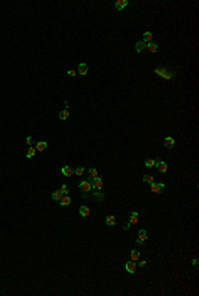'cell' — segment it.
Returning <instances> with one entry per match:
<instances>
[{
  "label": "cell",
  "mask_w": 199,
  "mask_h": 296,
  "mask_svg": "<svg viewBox=\"0 0 199 296\" xmlns=\"http://www.w3.org/2000/svg\"><path fill=\"white\" fill-rule=\"evenodd\" d=\"M90 183H92V190H94V191H101L103 187V181L100 175L96 178H93L92 181H90Z\"/></svg>",
  "instance_id": "1"
},
{
  "label": "cell",
  "mask_w": 199,
  "mask_h": 296,
  "mask_svg": "<svg viewBox=\"0 0 199 296\" xmlns=\"http://www.w3.org/2000/svg\"><path fill=\"white\" fill-rule=\"evenodd\" d=\"M154 161H155V167H157V170L159 171V173L165 174L166 171H167V163H166L165 161H162L161 158H154Z\"/></svg>",
  "instance_id": "2"
},
{
  "label": "cell",
  "mask_w": 199,
  "mask_h": 296,
  "mask_svg": "<svg viewBox=\"0 0 199 296\" xmlns=\"http://www.w3.org/2000/svg\"><path fill=\"white\" fill-rule=\"evenodd\" d=\"M163 188H165V185H163V183L153 182L151 186H150V191L154 192V194H161V192H163Z\"/></svg>",
  "instance_id": "3"
},
{
  "label": "cell",
  "mask_w": 199,
  "mask_h": 296,
  "mask_svg": "<svg viewBox=\"0 0 199 296\" xmlns=\"http://www.w3.org/2000/svg\"><path fill=\"white\" fill-rule=\"evenodd\" d=\"M78 188H80L81 191H84L85 194L89 191H92V183L86 179V181H81L80 183H78Z\"/></svg>",
  "instance_id": "4"
},
{
  "label": "cell",
  "mask_w": 199,
  "mask_h": 296,
  "mask_svg": "<svg viewBox=\"0 0 199 296\" xmlns=\"http://www.w3.org/2000/svg\"><path fill=\"white\" fill-rule=\"evenodd\" d=\"M127 5H129V1L127 0H117L114 3V8L117 12L123 11V8H126Z\"/></svg>",
  "instance_id": "5"
},
{
  "label": "cell",
  "mask_w": 199,
  "mask_h": 296,
  "mask_svg": "<svg viewBox=\"0 0 199 296\" xmlns=\"http://www.w3.org/2000/svg\"><path fill=\"white\" fill-rule=\"evenodd\" d=\"M125 269H126L129 273H131V275L135 273V269H137V264H135V261H133V260L126 261V263H125Z\"/></svg>",
  "instance_id": "6"
},
{
  "label": "cell",
  "mask_w": 199,
  "mask_h": 296,
  "mask_svg": "<svg viewBox=\"0 0 199 296\" xmlns=\"http://www.w3.org/2000/svg\"><path fill=\"white\" fill-rule=\"evenodd\" d=\"M61 174L64 175V177H72V175H74V169L70 167V166H62Z\"/></svg>",
  "instance_id": "7"
},
{
  "label": "cell",
  "mask_w": 199,
  "mask_h": 296,
  "mask_svg": "<svg viewBox=\"0 0 199 296\" xmlns=\"http://www.w3.org/2000/svg\"><path fill=\"white\" fill-rule=\"evenodd\" d=\"M58 118L61 119V121H65V119L69 118V108H68V102H65V108H64V110H61L60 113H58Z\"/></svg>",
  "instance_id": "8"
},
{
  "label": "cell",
  "mask_w": 199,
  "mask_h": 296,
  "mask_svg": "<svg viewBox=\"0 0 199 296\" xmlns=\"http://www.w3.org/2000/svg\"><path fill=\"white\" fill-rule=\"evenodd\" d=\"M88 65L85 64V62H81L80 65H78V68H77V74H80V76H85V74L88 73Z\"/></svg>",
  "instance_id": "9"
},
{
  "label": "cell",
  "mask_w": 199,
  "mask_h": 296,
  "mask_svg": "<svg viewBox=\"0 0 199 296\" xmlns=\"http://www.w3.org/2000/svg\"><path fill=\"white\" fill-rule=\"evenodd\" d=\"M46 146H48V143H46L45 141H37V142L34 143V149H36V151H44V150L46 149Z\"/></svg>",
  "instance_id": "10"
},
{
  "label": "cell",
  "mask_w": 199,
  "mask_h": 296,
  "mask_svg": "<svg viewBox=\"0 0 199 296\" xmlns=\"http://www.w3.org/2000/svg\"><path fill=\"white\" fill-rule=\"evenodd\" d=\"M139 240H142V242H146L147 239H149V235H147V231L145 230V228H141V230L138 231V238Z\"/></svg>",
  "instance_id": "11"
},
{
  "label": "cell",
  "mask_w": 199,
  "mask_h": 296,
  "mask_svg": "<svg viewBox=\"0 0 199 296\" xmlns=\"http://www.w3.org/2000/svg\"><path fill=\"white\" fill-rule=\"evenodd\" d=\"M105 223H106V226H115L117 224V220H115V216L114 215H106V218H105Z\"/></svg>",
  "instance_id": "12"
},
{
  "label": "cell",
  "mask_w": 199,
  "mask_h": 296,
  "mask_svg": "<svg viewBox=\"0 0 199 296\" xmlns=\"http://www.w3.org/2000/svg\"><path fill=\"white\" fill-rule=\"evenodd\" d=\"M174 143H175V139L172 138V137H165L163 138V145L166 147H168V149H171L174 146Z\"/></svg>",
  "instance_id": "13"
},
{
  "label": "cell",
  "mask_w": 199,
  "mask_h": 296,
  "mask_svg": "<svg viewBox=\"0 0 199 296\" xmlns=\"http://www.w3.org/2000/svg\"><path fill=\"white\" fill-rule=\"evenodd\" d=\"M70 202H72L70 196H69V195H62V198L60 199V206H62V207H68L69 204H70Z\"/></svg>",
  "instance_id": "14"
},
{
  "label": "cell",
  "mask_w": 199,
  "mask_h": 296,
  "mask_svg": "<svg viewBox=\"0 0 199 296\" xmlns=\"http://www.w3.org/2000/svg\"><path fill=\"white\" fill-rule=\"evenodd\" d=\"M80 215L82 216V218H88L89 215H90V210H89L88 206H81L80 207Z\"/></svg>",
  "instance_id": "15"
},
{
  "label": "cell",
  "mask_w": 199,
  "mask_h": 296,
  "mask_svg": "<svg viewBox=\"0 0 199 296\" xmlns=\"http://www.w3.org/2000/svg\"><path fill=\"white\" fill-rule=\"evenodd\" d=\"M129 223L130 224H137L138 223V212L137 211H131L130 216H129Z\"/></svg>",
  "instance_id": "16"
},
{
  "label": "cell",
  "mask_w": 199,
  "mask_h": 296,
  "mask_svg": "<svg viewBox=\"0 0 199 296\" xmlns=\"http://www.w3.org/2000/svg\"><path fill=\"white\" fill-rule=\"evenodd\" d=\"M146 48H147L150 52H153V53H155V52L159 50V45H158V44H154V42H147V44H146Z\"/></svg>",
  "instance_id": "17"
},
{
  "label": "cell",
  "mask_w": 199,
  "mask_h": 296,
  "mask_svg": "<svg viewBox=\"0 0 199 296\" xmlns=\"http://www.w3.org/2000/svg\"><path fill=\"white\" fill-rule=\"evenodd\" d=\"M88 173H89V175H88V181L90 182L93 179V178H96V177H98V171H97L94 167H92V169H89L88 170Z\"/></svg>",
  "instance_id": "18"
},
{
  "label": "cell",
  "mask_w": 199,
  "mask_h": 296,
  "mask_svg": "<svg viewBox=\"0 0 199 296\" xmlns=\"http://www.w3.org/2000/svg\"><path fill=\"white\" fill-rule=\"evenodd\" d=\"M145 48H146V42H143L142 40H139V41L135 42V50H137L138 53H141Z\"/></svg>",
  "instance_id": "19"
},
{
  "label": "cell",
  "mask_w": 199,
  "mask_h": 296,
  "mask_svg": "<svg viewBox=\"0 0 199 296\" xmlns=\"http://www.w3.org/2000/svg\"><path fill=\"white\" fill-rule=\"evenodd\" d=\"M151 40H153V33H151V32H145V33H143L142 41L147 44V42H151Z\"/></svg>",
  "instance_id": "20"
},
{
  "label": "cell",
  "mask_w": 199,
  "mask_h": 296,
  "mask_svg": "<svg viewBox=\"0 0 199 296\" xmlns=\"http://www.w3.org/2000/svg\"><path fill=\"white\" fill-rule=\"evenodd\" d=\"M130 258H131V260H133V261H137L138 259L141 258V254H139V251L131 250V251H130Z\"/></svg>",
  "instance_id": "21"
},
{
  "label": "cell",
  "mask_w": 199,
  "mask_h": 296,
  "mask_svg": "<svg viewBox=\"0 0 199 296\" xmlns=\"http://www.w3.org/2000/svg\"><path fill=\"white\" fill-rule=\"evenodd\" d=\"M62 195H64V194H62L60 190H56V191L52 192V199H53V200H58V202H60V199L62 198Z\"/></svg>",
  "instance_id": "22"
},
{
  "label": "cell",
  "mask_w": 199,
  "mask_h": 296,
  "mask_svg": "<svg viewBox=\"0 0 199 296\" xmlns=\"http://www.w3.org/2000/svg\"><path fill=\"white\" fill-rule=\"evenodd\" d=\"M155 72H157L158 74H161V76H163L165 78H170V77H174L171 76V74H168V72L166 69H163V68H161V69H155Z\"/></svg>",
  "instance_id": "23"
},
{
  "label": "cell",
  "mask_w": 199,
  "mask_h": 296,
  "mask_svg": "<svg viewBox=\"0 0 199 296\" xmlns=\"http://www.w3.org/2000/svg\"><path fill=\"white\" fill-rule=\"evenodd\" d=\"M93 196L96 198V200H98V202H101V200L103 199V192L102 191H93Z\"/></svg>",
  "instance_id": "24"
},
{
  "label": "cell",
  "mask_w": 199,
  "mask_h": 296,
  "mask_svg": "<svg viewBox=\"0 0 199 296\" xmlns=\"http://www.w3.org/2000/svg\"><path fill=\"white\" fill-rule=\"evenodd\" d=\"M34 154H36V149H34V146H29V149H28V151H27V158H33L34 157Z\"/></svg>",
  "instance_id": "25"
},
{
  "label": "cell",
  "mask_w": 199,
  "mask_h": 296,
  "mask_svg": "<svg viewBox=\"0 0 199 296\" xmlns=\"http://www.w3.org/2000/svg\"><path fill=\"white\" fill-rule=\"evenodd\" d=\"M142 181L145 182V183H150V185H151V183L154 182V177L153 175H143V177H142Z\"/></svg>",
  "instance_id": "26"
},
{
  "label": "cell",
  "mask_w": 199,
  "mask_h": 296,
  "mask_svg": "<svg viewBox=\"0 0 199 296\" xmlns=\"http://www.w3.org/2000/svg\"><path fill=\"white\" fill-rule=\"evenodd\" d=\"M154 165H155V161H154L153 158H147V159H145V166H146V167H153Z\"/></svg>",
  "instance_id": "27"
},
{
  "label": "cell",
  "mask_w": 199,
  "mask_h": 296,
  "mask_svg": "<svg viewBox=\"0 0 199 296\" xmlns=\"http://www.w3.org/2000/svg\"><path fill=\"white\" fill-rule=\"evenodd\" d=\"M84 171H85V169L82 167V166H80V167H77V169L74 170V174L80 177V175H82V174H84Z\"/></svg>",
  "instance_id": "28"
},
{
  "label": "cell",
  "mask_w": 199,
  "mask_h": 296,
  "mask_svg": "<svg viewBox=\"0 0 199 296\" xmlns=\"http://www.w3.org/2000/svg\"><path fill=\"white\" fill-rule=\"evenodd\" d=\"M60 191H61L62 194H64V195H68V192H69V190H68V186H66L65 183H64V185L61 186V188H60Z\"/></svg>",
  "instance_id": "29"
},
{
  "label": "cell",
  "mask_w": 199,
  "mask_h": 296,
  "mask_svg": "<svg viewBox=\"0 0 199 296\" xmlns=\"http://www.w3.org/2000/svg\"><path fill=\"white\" fill-rule=\"evenodd\" d=\"M25 142H27V145H29V146H32V145H33V138H32L31 135H28L27 138H25Z\"/></svg>",
  "instance_id": "30"
},
{
  "label": "cell",
  "mask_w": 199,
  "mask_h": 296,
  "mask_svg": "<svg viewBox=\"0 0 199 296\" xmlns=\"http://www.w3.org/2000/svg\"><path fill=\"white\" fill-rule=\"evenodd\" d=\"M66 74H68V76L74 77V76H77V70H74V69H69L68 72H66Z\"/></svg>",
  "instance_id": "31"
},
{
  "label": "cell",
  "mask_w": 199,
  "mask_h": 296,
  "mask_svg": "<svg viewBox=\"0 0 199 296\" xmlns=\"http://www.w3.org/2000/svg\"><path fill=\"white\" fill-rule=\"evenodd\" d=\"M138 265H139V267H145L146 264H147V260H145V259H142V260H139V259H138Z\"/></svg>",
  "instance_id": "32"
},
{
  "label": "cell",
  "mask_w": 199,
  "mask_h": 296,
  "mask_svg": "<svg viewBox=\"0 0 199 296\" xmlns=\"http://www.w3.org/2000/svg\"><path fill=\"white\" fill-rule=\"evenodd\" d=\"M135 244H138L139 247H143V246H145V244H143V242H142V240H139V239H137V240H135Z\"/></svg>",
  "instance_id": "33"
},
{
  "label": "cell",
  "mask_w": 199,
  "mask_h": 296,
  "mask_svg": "<svg viewBox=\"0 0 199 296\" xmlns=\"http://www.w3.org/2000/svg\"><path fill=\"white\" fill-rule=\"evenodd\" d=\"M130 226H131L130 223H127V224H125V226H123V230H125V231L129 230V228H130Z\"/></svg>",
  "instance_id": "34"
},
{
  "label": "cell",
  "mask_w": 199,
  "mask_h": 296,
  "mask_svg": "<svg viewBox=\"0 0 199 296\" xmlns=\"http://www.w3.org/2000/svg\"><path fill=\"white\" fill-rule=\"evenodd\" d=\"M192 264L195 265V267H198V259H196V258L194 259V260H192Z\"/></svg>",
  "instance_id": "35"
}]
</instances>
